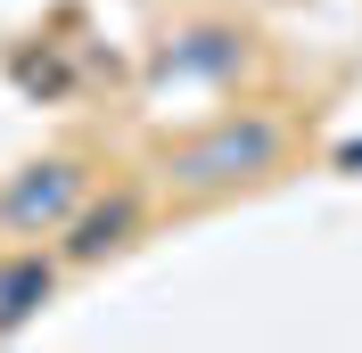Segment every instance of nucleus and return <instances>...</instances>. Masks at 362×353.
Instances as JSON below:
<instances>
[{
  "instance_id": "nucleus-1",
  "label": "nucleus",
  "mask_w": 362,
  "mask_h": 353,
  "mask_svg": "<svg viewBox=\"0 0 362 353\" xmlns=\"http://www.w3.org/2000/svg\"><path fill=\"white\" fill-rule=\"evenodd\" d=\"M296 156V124L280 107H223L214 124H198L189 140L157 156V173L173 198L189 205H214V198H239V189H264V181L288 173Z\"/></svg>"
},
{
  "instance_id": "nucleus-2",
  "label": "nucleus",
  "mask_w": 362,
  "mask_h": 353,
  "mask_svg": "<svg viewBox=\"0 0 362 353\" xmlns=\"http://www.w3.org/2000/svg\"><path fill=\"white\" fill-rule=\"evenodd\" d=\"M90 198V164L83 156H33L0 181V230L8 239H58L66 214Z\"/></svg>"
},
{
  "instance_id": "nucleus-3",
  "label": "nucleus",
  "mask_w": 362,
  "mask_h": 353,
  "mask_svg": "<svg viewBox=\"0 0 362 353\" xmlns=\"http://www.w3.org/2000/svg\"><path fill=\"white\" fill-rule=\"evenodd\" d=\"M140 189H107V198H83L66 214V230H58V255L66 263H107V255H124V246L140 239Z\"/></svg>"
},
{
  "instance_id": "nucleus-4",
  "label": "nucleus",
  "mask_w": 362,
  "mask_h": 353,
  "mask_svg": "<svg viewBox=\"0 0 362 353\" xmlns=\"http://www.w3.org/2000/svg\"><path fill=\"white\" fill-rule=\"evenodd\" d=\"M239 66H247V25L206 17V25H189V33L165 42V74L173 83H230Z\"/></svg>"
},
{
  "instance_id": "nucleus-5",
  "label": "nucleus",
  "mask_w": 362,
  "mask_h": 353,
  "mask_svg": "<svg viewBox=\"0 0 362 353\" xmlns=\"http://www.w3.org/2000/svg\"><path fill=\"white\" fill-rule=\"evenodd\" d=\"M49 296H58V263H49L42 246H17V255L0 263V337H17Z\"/></svg>"
}]
</instances>
